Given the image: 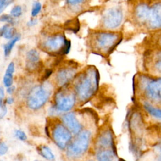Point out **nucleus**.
I'll return each instance as SVG.
<instances>
[{
  "instance_id": "nucleus-1",
  "label": "nucleus",
  "mask_w": 161,
  "mask_h": 161,
  "mask_svg": "<svg viewBox=\"0 0 161 161\" xmlns=\"http://www.w3.org/2000/svg\"><path fill=\"white\" fill-rule=\"evenodd\" d=\"M99 71L93 65L86 67L77 74L74 80L73 91L81 104L90 100L99 88Z\"/></svg>"
},
{
  "instance_id": "nucleus-2",
  "label": "nucleus",
  "mask_w": 161,
  "mask_h": 161,
  "mask_svg": "<svg viewBox=\"0 0 161 161\" xmlns=\"http://www.w3.org/2000/svg\"><path fill=\"white\" fill-rule=\"evenodd\" d=\"M121 33L118 31L93 30L88 36V45L93 52L107 56L121 43Z\"/></svg>"
},
{
  "instance_id": "nucleus-3",
  "label": "nucleus",
  "mask_w": 161,
  "mask_h": 161,
  "mask_svg": "<svg viewBox=\"0 0 161 161\" xmlns=\"http://www.w3.org/2000/svg\"><path fill=\"white\" fill-rule=\"evenodd\" d=\"M136 85L144 101L161 106V76L140 74L137 77Z\"/></svg>"
},
{
  "instance_id": "nucleus-4",
  "label": "nucleus",
  "mask_w": 161,
  "mask_h": 161,
  "mask_svg": "<svg viewBox=\"0 0 161 161\" xmlns=\"http://www.w3.org/2000/svg\"><path fill=\"white\" fill-rule=\"evenodd\" d=\"M124 10L118 4L113 5L104 10L101 18V28L104 30L116 31L123 23Z\"/></svg>"
},
{
  "instance_id": "nucleus-5",
  "label": "nucleus",
  "mask_w": 161,
  "mask_h": 161,
  "mask_svg": "<svg viewBox=\"0 0 161 161\" xmlns=\"http://www.w3.org/2000/svg\"><path fill=\"white\" fill-rule=\"evenodd\" d=\"M70 45V42L62 33H56L48 36L42 43L43 50L53 55L67 54Z\"/></svg>"
},
{
  "instance_id": "nucleus-6",
  "label": "nucleus",
  "mask_w": 161,
  "mask_h": 161,
  "mask_svg": "<svg viewBox=\"0 0 161 161\" xmlns=\"http://www.w3.org/2000/svg\"><path fill=\"white\" fill-rule=\"evenodd\" d=\"M52 92V87L48 82L34 87L28 96V106L33 110L40 109L47 103Z\"/></svg>"
},
{
  "instance_id": "nucleus-7",
  "label": "nucleus",
  "mask_w": 161,
  "mask_h": 161,
  "mask_svg": "<svg viewBox=\"0 0 161 161\" xmlns=\"http://www.w3.org/2000/svg\"><path fill=\"white\" fill-rule=\"evenodd\" d=\"M91 138V132L84 130L77 135L73 142L67 146V155L70 158H77L81 156L87 149Z\"/></svg>"
},
{
  "instance_id": "nucleus-8",
  "label": "nucleus",
  "mask_w": 161,
  "mask_h": 161,
  "mask_svg": "<svg viewBox=\"0 0 161 161\" xmlns=\"http://www.w3.org/2000/svg\"><path fill=\"white\" fill-rule=\"evenodd\" d=\"M54 109L58 112H69L75 105L77 98L73 90L63 87L58 90L54 97Z\"/></svg>"
},
{
  "instance_id": "nucleus-9",
  "label": "nucleus",
  "mask_w": 161,
  "mask_h": 161,
  "mask_svg": "<svg viewBox=\"0 0 161 161\" xmlns=\"http://www.w3.org/2000/svg\"><path fill=\"white\" fill-rule=\"evenodd\" d=\"M150 30H161V2L149 4L146 21L143 25Z\"/></svg>"
},
{
  "instance_id": "nucleus-10",
  "label": "nucleus",
  "mask_w": 161,
  "mask_h": 161,
  "mask_svg": "<svg viewBox=\"0 0 161 161\" xmlns=\"http://www.w3.org/2000/svg\"><path fill=\"white\" fill-rule=\"evenodd\" d=\"M52 136L55 143L60 149L67 147L72 140L71 132L60 123H57L54 125Z\"/></svg>"
},
{
  "instance_id": "nucleus-11",
  "label": "nucleus",
  "mask_w": 161,
  "mask_h": 161,
  "mask_svg": "<svg viewBox=\"0 0 161 161\" xmlns=\"http://www.w3.org/2000/svg\"><path fill=\"white\" fill-rule=\"evenodd\" d=\"M78 73L77 66L69 62L65 66L60 69L57 73L56 80L58 85L62 87H65L74 80Z\"/></svg>"
},
{
  "instance_id": "nucleus-12",
  "label": "nucleus",
  "mask_w": 161,
  "mask_h": 161,
  "mask_svg": "<svg viewBox=\"0 0 161 161\" xmlns=\"http://www.w3.org/2000/svg\"><path fill=\"white\" fill-rule=\"evenodd\" d=\"M63 125L74 135L79 134L82 131L83 126L74 112H68L62 116Z\"/></svg>"
},
{
  "instance_id": "nucleus-13",
  "label": "nucleus",
  "mask_w": 161,
  "mask_h": 161,
  "mask_svg": "<svg viewBox=\"0 0 161 161\" xmlns=\"http://www.w3.org/2000/svg\"><path fill=\"white\" fill-rule=\"evenodd\" d=\"M148 69L154 75H161V48L148 55Z\"/></svg>"
},
{
  "instance_id": "nucleus-14",
  "label": "nucleus",
  "mask_w": 161,
  "mask_h": 161,
  "mask_svg": "<svg viewBox=\"0 0 161 161\" xmlns=\"http://www.w3.org/2000/svg\"><path fill=\"white\" fill-rule=\"evenodd\" d=\"M97 144L101 147H111L113 150L114 137L112 131L109 129L103 131L97 137Z\"/></svg>"
},
{
  "instance_id": "nucleus-15",
  "label": "nucleus",
  "mask_w": 161,
  "mask_h": 161,
  "mask_svg": "<svg viewBox=\"0 0 161 161\" xmlns=\"http://www.w3.org/2000/svg\"><path fill=\"white\" fill-rule=\"evenodd\" d=\"M40 55L37 50L31 49L26 54V67L30 70H35L39 66Z\"/></svg>"
},
{
  "instance_id": "nucleus-16",
  "label": "nucleus",
  "mask_w": 161,
  "mask_h": 161,
  "mask_svg": "<svg viewBox=\"0 0 161 161\" xmlns=\"http://www.w3.org/2000/svg\"><path fill=\"white\" fill-rule=\"evenodd\" d=\"M143 108L144 110L152 118L161 121V108L153 106L147 101H143Z\"/></svg>"
},
{
  "instance_id": "nucleus-17",
  "label": "nucleus",
  "mask_w": 161,
  "mask_h": 161,
  "mask_svg": "<svg viewBox=\"0 0 161 161\" xmlns=\"http://www.w3.org/2000/svg\"><path fill=\"white\" fill-rule=\"evenodd\" d=\"M14 72V64L13 62H10L8 66L6 69V74L3 77V84L4 85L9 87L12 86L13 79V74Z\"/></svg>"
},
{
  "instance_id": "nucleus-18",
  "label": "nucleus",
  "mask_w": 161,
  "mask_h": 161,
  "mask_svg": "<svg viewBox=\"0 0 161 161\" xmlns=\"http://www.w3.org/2000/svg\"><path fill=\"white\" fill-rule=\"evenodd\" d=\"M37 150L39 154L46 160L49 161H53L55 160V155L48 146L44 145H40L37 148Z\"/></svg>"
},
{
  "instance_id": "nucleus-19",
  "label": "nucleus",
  "mask_w": 161,
  "mask_h": 161,
  "mask_svg": "<svg viewBox=\"0 0 161 161\" xmlns=\"http://www.w3.org/2000/svg\"><path fill=\"white\" fill-rule=\"evenodd\" d=\"M0 36L6 39H12L15 36V29L8 24L5 25L0 28Z\"/></svg>"
},
{
  "instance_id": "nucleus-20",
  "label": "nucleus",
  "mask_w": 161,
  "mask_h": 161,
  "mask_svg": "<svg viewBox=\"0 0 161 161\" xmlns=\"http://www.w3.org/2000/svg\"><path fill=\"white\" fill-rule=\"evenodd\" d=\"M113 157L114 152L109 150H101L97 155L99 161H113Z\"/></svg>"
},
{
  "instance_id": "nucleus-21",
  "label": "nucleus",
  "mask_w": 161,
  "mask_h": 161,
  "mask_svg": "<svg viewBox=\"0 0 161 161\" xmlns=\"http://www.w3.org/2000/svg\"><path fill=\"white\" fill-rule=\"evenodd\" d=\"M19 39H20V35H16L14 38L11 39V40H9L6 44L4 45L3 48H4V53L5 56H8L9 55L14 45Z\"/></svg>"
},
{
  "instance_id": "nucleus-22",
  "label": "nucleus",
  "mask_w": 161,
  "mask_h": 161,
  "mask_svg": "<svg viewBox=\"0 0 161 161\" xmlns=\"http://www.w3.org/2000/svg\"><path fill=\"white\" fill-rule=\"evenodd\" d=\"M41 8H42V5L40 2H38V1L34 2V3L33 4L32 10H31L32 16H33V17L36 16L40 13Z\"/></svg>"
},
{
  "instance_id": "nucleus-23",
  "label": "nucleus",
  "mask_w": 161,
  "mask_h": 161,
  "mask_svg": "<svg viewBox=\"0 0 161 161\" xmlns=\"http://www.w3.org/2000/svg\"><path fill=\"white\" fill-rule=\"evenodd\" d=\"M22 13V8L20 6H15L13 8L11 11V16L14 17H19L21 15Z\"/></svg>"
},
{
  "instance_id": "nucleus-24",
  "label": "nucleus",
  "mask_w": 161,
  "mask_h": 161,
  "mask_svg": "<svg viewBox=\"0 0 161 161\" xmlns=\"http://www.w3.org/2000/svg\"><path fill=\"white\" fill-rule=\"evenodd\" d=\"M0 21L2 22H8L9 23H13L14 22V19L12 18V16L11 15L9 14H3L0 16Z\"/></svg>"
},
{
  "instance_id": "nucleus-25",
  "label": "nucleus",
  "mask_w": 161,
  "mask_h": 161,
  "mask_svg": "<svg viewBox=\"0 0 161 161\" xmlns=\"http://www.w3.org/2000/svg\"><path fill=\"white\" fill-rule=\"evenodd\" d=\"M8 151V146L4 142H0V156L5 155Z\"/></svg>"
},
{
  "instance_id": "nucleus-26",
  "label": "nucleus",
  "mask_w": 161,
  "mask_h": 161,
  "mask_svg": "<svg viewBox=\"0 0 161 161\" xmlns=\"http://www.w3.org/2000/svg\"><path fill=\"white\" fill-rule=\"evenodd\" d=\"M15 136L21 141H25L27 139V136L25 133L21 130H16L15 131Z\"/></svg>"
},
{
  "instance_id": "nucleus-27",
  "label": "nucleus",
  "mask_w": 161,
  "mask_h": 161,
  "mask_svg": "<svg viewBox=\"0 0 161 161\" xmlns=\"http://www.w3.org/2000/svg\"><path fill=\"white\" fill-rule=\"evenodd\" d=\"M13 3V1L9 0H0V13H1L4 9L11 3Z\"/></svg>"
},
{
  "instance_id": "nucleus-28",
  "label": "nucleus",
  "mask_w": 161,
  "mask_h": 161,
  "mask_svg": "<svg viewBox=\"0 0 161 161\" xmlns=\"http://www.w3.org/2000/svg\"><path fill=\"white\" fill-rule=\"evenodd\" d=\"M52 70L51 69H47L45 70V74L42 76V80H45L47 79H48L50 77V75L52 74Z\"/></svg>"
},
{
  "instance_id": "nucleus-29",
  "label": "nucleus",
  "mask_w": 161,
  "mask_h": 161,
  "mask_svg": "<svg viewBox=\"0 0 161 161\" xmlns=\"http://www.w3.org/2000/svg\"><path fill=\"white\" fill-rule=\"evenodd\" d=\"M37 22H38L37 19H30V20L28 22L27 25H28V26H32L35 25L37 23Z\"/></svg>"
},
{
  "instance_id": "nucleus-30",
  "label": "nucleus",
  "mask_w": 161,
  "mask_h": 161,
  "mask_svg": "<svg viewBox=\"0 0 161 161\" xmlns=\"http://www.w3.org/2000/svg\"><path fill=\"white\" fill-rule=\"evenodd\" d=\"M14 91H15V86H11L10 87H8V89H7V92L9 94H12L14 92Z\"/></svg>"
},
{
  "instance_id": "nucleus-31",
  "label": "nucleus",
  "mask_w": 161,
  "mask_h": 161,
  "mask_svg": "<svg viewBox=\"0 0 161 161\" xmlns=\"http://www.w3.org/2000/svg\"><path fill=\"white\" fill-rule=\"evenodd\" d=\"M7 113V108L6 106H3V108H2V111H1V113L0 114V118H2L4 116H5V114H6Z\"/></svg>"
},
{
  "instance_id": "nucleus-32",
  "label": "nucleus",
  "mask_w": 161,
  "mask_h": 161,
  "mask_svg": "<svg viewBox=\"0 0 161 161\" xmlns=\"http://www.w3.org/2000/svg\"><path fill=\"white\" fill-rule=\"evenodd\" d=\"M6 102L7 104H11L14 103V99L12 97H8L6 100Z\"/></svg>"
},
{
  "instance_id": "nucleus-33",
  "label": "nucleus",
  "mask_w": 161,
  "mask_h": 161,
  "mask_svg": "<svg viewBox=\"0 0 161 161\" xmlns=\"http://www.w3.org/2000/svg\"><path fill=\"white\" fill-rule=\"evenodd\" d=\"M4 96V91L3 87H0V97L2 98Z\"/></svg>"
},
{
  "instance_id": "nucleus-34",
  "label": "nucleus",
  "mask_w": 161,
  "mask_h": 161,
  "mask_svg": "<svg viewBox=\"0 0 161 161\" xmlns=\"http://www.w3.org/2000/svg\"><path fill=\"white\" fill-rule=\"evenodd\" d=\"M158 43L159 45V46L161 47V34L159 35L158 36Z\"/></svg>"
},
{
  "instance_id": "nucleus-35",
  "label": "nucleus",
  "mask_w": 161,
  "mask_h": 161,
  "mask_svg": "<svg viewBox=\"0 0 161 161\" xmlns=\"http://www.w3.org/2000/svg\"><path fill=\"white\" fill-rule=\"evenodd\" d=\"M159 161H161V148H160V158H159Z\"/></svg>"
},
{
  "instance_id": "nucleus-36",
  "label": "nucleus",
  "mask_w": 161,
  "mask_h": 161,
  "mask_svg": "<svg viewBox=\"0 0 161 161\" xmlns=\"http://www.w3.org/2000/svg\"><path fill=\"white\" fill-rule=\"evenodd\" d=\"M1 106V97H0V106Z\"/></svg>"
},
{
  "instance_id": "nucleus-37",
  "label": "nucleus",
  "mask_w": 161,
  "mask_h": 161,
  "mask_svg": "<svg viewBox=\"0 0 161 161\" xmlns=\"http://www.w3.org/2000/svg\"><path fill=\"white\" fill-rule=\"evenodd\" d=\"M34 161H42V160H34Z\"/></svg>"
},
{
  "instance_id": "nucleus-38",
  "label": "nucleus",
  "mask_w": 161,
  "mask_h": 161,
  "mask_svg": "<svg viewBox=\"0 0 161 161\" xmlns=\"http://www.w3.org/2000/svg\"><path fill=\"white\" fill-rule=\"evenodd\" d=\"M90 161H92V160H90Z\"/></svg>"
}]
</instances>
